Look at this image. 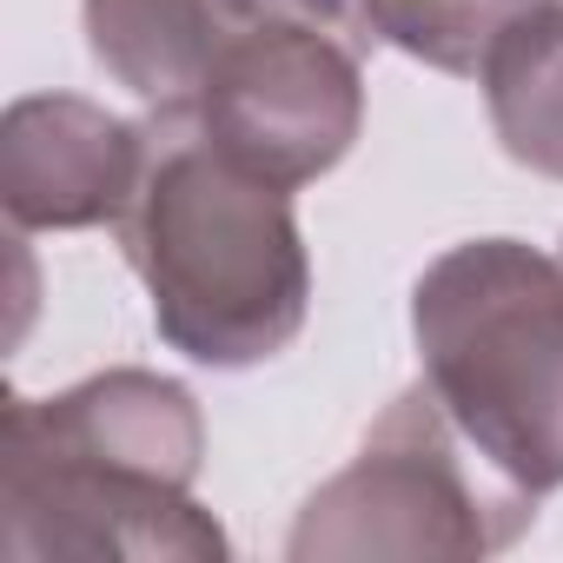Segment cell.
Listing matches in <instances>:
<instances>
[{
    "instance_id": "277c9868",
    "label": "cell",
    "mask_w": 563,
    "mask_h": 563,
    "mask_svg": "<svg viewBox=\"0 0 563 563\" xmlns=\"http://www.w3.org/2000/svg\"><path fill=\"white\" fill-rule=\"evenodd\" d=\"M0 556L8 563H225L232 537L192 497V484L74 451L8 405V418H0Z\"/></svg>"
},
{
    "instance_id": "3957f363",
    "label": "cell",
    "mask_w": 563,
    "mask_h": 563,
    "mask_svg": "<svg viewBox=\"0 0 563 563\" xmlns=\"http://www.w3.org/2000/svg\"><path fill=\"white\" fill-rule=\"evenodd\" d=\"M530 523L537 497L497 477L418 378L378 411L358 457L299 504L286 556L292 563L497 556Z\"/></svg>"
},
{
    "instance_id": "30bf717a",
    "label": "cell",
    "mask_w": 563,
    "mask_h": 563,
    "mask_svg": "<svg viewBox=\"0 0 563 563\" xmlns=\"http://www.w3.org/2000/svg\"><path fill=\"white\" fill-rule=\"evenodd\" d=\"M212 8H219L225 27H325V34L358 41V8L352 0H212Z\"/></svg>"
},
{
    "instance_id": "5b68a950",
    "label": "cell",
    "mask_w": 563,
    "mask_h": 563,
    "mask_svg": "<svg viewBox=\"0 0 563 563\" xmlns=\"http://www.w3.org/2000/svg\"><path fill=\"white\" fill-rule=\"evenodd\" d=\"M192 126L272 186L325 179L365 126V47L325 27H232Z\"/></svg>"
},
{
    "instance_id": "8fae6325",
    "label": "cell",
    "mask_w": 563,
    "mask_h": 563,
    "mask_svg": "<svg viewBox=\"0 0 563 563\" xmlns=\"http://www.w3.org/2000/svg\"><path fill=\"white\" fill-rule=\"evenodd\" d=\"M510 8H517V14H523V8H550V0H510Z\"/></svg>"
},
{
    "instance_id": "ba28073f",
    "label": "cell",
    "mask_w": 563,
    "mask_h": 563,
    "mask_svg": "<svg viewBox=\"0 0 563 563\" xmlns=\"http://www.w3.org/2000/svg\"><path fill=\"white\" fill-rule=\"evenodd\" d=\"M477 87L497 146L523 173L563 179V0L523 8L497 27Z\"/></svg>"
},
{
    "instance_id": "6da1fadb",
    "label": "cell",
    "mask_w": 563,
    "mask_h": 563,
    "mask_svg": "<svg viewBox=\"0 0 563 563\" xmlns=\"http://www.w3.org/2000/svg\"><path fill=\"white\" fill-rule=\"evenodd\" d=\"M146 126L153 159L113 232L146 286L153 332L206 372L272 365L312 312V252L292 192L232 166L192 120Z\"/></svg>"
},
{
    "instance_id": "8992f818",
    "label": "cell",
    "mask_w": 563,
    "mask_h": 563,
    "mask_svg": "<svg viewBox=\"0 0 563 563\" xmlns=\"http://www.w3.org/2000/svg\"><path fill=\"white\" fill-rule=\"evenodd\" d=\"M153 159V126L87 93H21L0 120V212L14 239L120 225Z\"/></svg>"
},
{
    "instance_id": "9c48e42d",
    "label": "cell",
    "mask_w": 563,
    "mask_h": 563,
    "mask_svg": "<svg viewBox=\"0 0 563 563\" xmlns=\"http://www.w3.org/2000/svg\"><path fill=\"white\" fill-rule=\"evenodd\" d=\"M358 8V41H385L451 80H477L497 27L517 14L510 0H352Z\"/></svg>"
},
{
    "instance_id": "7a4b0ae2",
    "label": "cell",
    "mask_w": 563,
    "mask_h": 563,
    "mask_svg": "<svg viewBox=\"0 0 563 563\" xmlns=\"http://www.w3.org/2000/svg\"><path fill=\"white\" fill-rule=\"evenodd\" d=\"M418 378L530 497L563 490V265L523 239L444 245L411 286Z\"/></svg>"
},
{
    "instance_id": "52a82bcc",
    "label": "cell",
    "mask_w": 563,
    "mask_h": 563,
    "mask_svg": "<svg viewBox=\"0 0 563 563\" xmlns=\"http://www.w3.org/2000/svg\"><path fill=\"white\" fill-rule=\"evenodd\" d=\"M80 27L93 67L159 126H186L199 113L212 60L232 34L212 0H80Z\"/></svg>"
},
{
    "instance_id": "7c38bea8",
    "label": "cell",
    "mask_w": 563,
    "mask_h": 563,
    "mask_svg": "<svg viewBox=\"0 0 563 563\" xmlns=\"http://www.w3.org/2000/svg\"><path fill=\"white\" fill-rule=\"evenodd\" d=\"M556 265H563V239H556Z\"/></svg>"
}]
</instances>
